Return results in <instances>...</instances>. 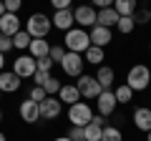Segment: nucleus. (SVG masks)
<instances>
[{
  "instance_id": "17",
  "label": "nucleus",
  "mask_w": 151,
  "mask_h": 141,
  "mask_svg": "<svg viewBox=\"0 0 151 141\" xmlns=\"http://www.w3.org/2000/svg\"><path fill=\"white\" fill-rule=\"evenodd\" d=\"M58 98H60V103H65V106H73V103L81 101V91L76 88V83H63L60 91H58Z\"/></svg>"
},
{
  "instance_id": "33",
  "label": "nucleus",
  "mask_w": 151,
  "mask_h": 141,
  "mask_svg": "<svg viewBox=\"0 0 151 141\" xmlns=\"http://www.w3.org/2000/svg\"><path fill=\"white\" fill-rule=\"evenodd\" d=\"M35 65H38V70H45V73H50L55 63L48 58V55H45V58H38V60H35Z\"/></svg>"
},
{
  "instance_id": "3",
  "label": "nucleus",
  "mask_w": 151,
  "mask_h": 141,
  "mask_svg": "<svg viewBox=\"0 0 151 141\" xmlns=\"http://www.w3.org/2000/svg\"><path fill=\"white\" fill-rule=\"evenodd\" d=\"M50 28H53V23H50V18L45 13H33L25 20V30L30 38H45L50 33Z\"/></svg>"
},
{
  "instance_id": "36",
  "label": "nucleus",
  "mask_w": 151,
  "mask_h": 141,
  "mask_svg": "<svg viewBox=\"0 0 151 141\" xmlns=\"http://www.w3.org/2000/svg\"><path fill=\"white\" fill-rule=\"evenodd\" d=\"M48 78H50V73H45V70H35V73H33V81H35V86H43Z\"/></svg>"
},
{
  "instance_id": "15",
  "label": "nucleus",
  "mask_w": 151,
  "mask_h": 141,
  "mask_svg": "<svg viewBox=\"0 0 151 141\" xmlns=\"http://www.w3.org/2000/svg\"><path fill=\"white\" fill-rule=\"evenodd\" d=\"M20 30V18L15 15V13H5V15L0 18V33L3 35H15V33Z\"/></svg>"
},
{
  "instance_id": "45",
  "label": "nucleus",
  "mask_w": 151,
  "mask_h": 141,
  "mask_svg": "<svg viewBox=\"0 0 151 141\" xmlns=\"http://www.w3.org/2000/svg\"><path fill=\"white\" fill-rule=\"evenodd\" d=\"M0 124H3V111H0Z\"/></svg>"
},
{
  "instance_id": "2",
  "label": "nucleus",
  "mask_w": 151,
  "mask_h": 141,
  "mask_svg": "<svg viewBox=\"0 0 151 141\" xmlns=\"http://www.w3.org/2000/svg\"><path fill=\"white\" fill-rule=\"evenodd\" d=\"M126 86L131 88V91H146V88L151 86V68H146L144 63L134 65V68L129 70V76H126Z\"/></svg>"
},
{
  "instance_id": "21",
  "label": "nucleus",
  "mask_w": 151,
  "mask_h": 141,
  "mask_svg": "<svg viewBox=\"0 0 151 141\" xmlns=\"http://www.w3.org/2000/svg\"><path fill=\"white\" fill-rule=\"evenodd\" d=\"M83 60L91 65H103V60H106V53H103V48H98V45H91V48L83 53Z\"/></svg>"
},
{
  "instance_id": "20",
  "label": "nucleus",
  "mask_w": 151,
  "mask_h": 141,
  "mask_svg": "<svg viewBox=\"0 0 151 141\" xmlns=\"http://www.w3.org/2000/svg\"><path fill=\"white\" fill-rule=\"evenodd\" d=\"M28 50H30V55H33L35 60H38V58H45V55L50 53V43H48L45 38H33Z\"/></svg>"
},
{
  "instance_id": "7",
  "label": "nucleus",
  "mask_w": 151,
  "mask_h": 141,
  "mask_svg": "<svg viewBox=\"0 0 151 141\" xmlns=\"http://www.w3.org/2000/svg\"><path fill=\"white\" fill-rule=\"evenodd\" d=\"M35 70H38V65H35V58H33L30 53L28 55H18L15 63H13V73L20 76V78H33Z\"/></svg>"
},
{
  "instance_id": "44",
  "label": "nucleus",
  "mask_w": 151,
  "mask_h": 141,
  "mask_svg": "<svg viewBox=\"0 0 151 141\" xmlns=\"http://www.w3.org/2000/svg\"><path fill=\"white\" fill-rule=\"evenodd\" d=\"M146 141H151V131H146Z\"/></svg>"
},
{
  "instance_id": "32",
  "label": "nucleus",
  "mask_w": 151,
  "mask_h": 141,
  "mask_svg": "<svg viewBox=\"0 0 151 141\" xmlns=\"http://www.w3.org/2000/svg\"><path fill=\"white\" fill-rule=\"evenodd\" d=\"M68 139L70 141H86V131H83V126H70Z\"/></svg>"
},
{
  "instance_id": "38",
  "label": "nucleus",
  "mask_w": 151,
  "mask_h": 141,
  "mask_svg": "<svg viewBox=\"0 0 151 141\" xmlns=\"http://www.w3.org/2000/svg\"><path fill=\"white\" fill-rule=\"evenodd\" d=\"M93 8L103 10V8H113V0H93Z\"/></svg>"
},
{
  "instance_id": "10",
  "label": "nucleus",
  "mask_w": 151,
  "mask_h": 141,
  "mask_svg": "<svg viewBox=\"0 0 151 141\" xmlns=\"http://www.w3.org/2000/svg\"><path fill=\"white\" fill-rule=\"evenodd\" d=\"M18 111H20V119L25 121V124H35V121H40V103H35L33 98H25Z\"/></svg>"
},
{
  "instance_id": "39",
  "label": "nucleus",
  "mask_w": 151,
  "mask_h": 141,
  "mask_svg": "<svg viewBox=\"0 0 151 141\" xmlns=\"http://www.w3.org/2000/svg\"><path fill=\"white\" fill-rule=\"evenodd\" d=\"M93 124H98V126H108V121H106V116H101V114H98V116H93Z\"/></svg>"
},
{
  "instance_id": "34",
  "label": "nucleus",
  "mask_w": 151,
  "mask_h": 141,
  "mask_svg": "<svg viewBox=\"0 0 151 141\" xmlns=\"http://www.w3.org/2000/svg\"><path fill=\"white\" fill-rule=\"evenodd\" d=\"M8 50H13V38L0 33V53H8Z\"/></svg>"
},
{
  "instance_id": "40",
  "label": "nucleus",
  "mask_w": 151,
  "mask_h": 141,
  "mask_svg": "<svg viewBox=\"0 0 151 141\" xmlns=\"http://www.w3.org/2000/svg\"><path fill=\"white\" fill-rule=\"evenodd\" d=\"M3 68H5V53H0V73H3Z\"/></svg>"
},
{
  "instance_id": "4",
  "label": "nucleus",
  "mask_w": 151,
  "mask_h": 141,
  "mask_svg": "<svg viewBox=\"0 0 151 141\" xmlns=\"http://www.w3.org/2000/svg\"><path fill=\"white\" fill-rule=\"evenodd\" d=\"M91 119H93V109L88 106V103L78 101V103H73V106H68V121H70V126H88Z\"/></svg>"
},
{
  "instance_id": "29",
  "label": "nucleus",
  "mask_w": 151,
  "mask_h": 141,
  "mask_svg": "<svg viewBox=\"0 0 151 141\" xmlns=\"http://www.w3.org/2000/svg\"><path fill=\"white\" fill-rule=\"evenodd\" d=\"M28 98H33L35 103H43L45 98H48V93H45L43 86H33V88H30V96H28Z\"/></svg>"
},
{
  "instance_id": "13",
  "label": "nucleus",
  "mask_w": 151,
  "mask_h": 141,
  "mask_svg": "<svg viewBox=\"0 0 151 141\" xmlns=\"http://www.w3.org/2000/svg\"><path fill=\"white\" fill-rule=\"evenodd\" d=\"M88 38H91V45H98V48H106L111 43V28H103V25H93L88 30Z\"/></svg>"
},
{
  "instance_id": "6",
  "label": "nucleus",
  "mask_w": 151,
  "mask_h": 141,
  "mask_svg": "<svg viewBox=\"0 0 151 141\" xmlns=\"http://www.w3.org/2000/svg\"><path fill=\"white\" fill-rule=\"evenodd\" d=\"M83 63H86V60H83L81 53H70V50H65L63 60H60V68H63L65 76L78 78V76H83Z\"/></svg>"
},
{
  "instance_id": "18",
  "label": "nucleus",
  "mask_w": 151,
  "mask_h": 141,
  "mask_svg": "<svg viewBox=\"0 0 151 141\" xmlns=\"http://www.w3.org/2000/svg\"><path fill=\"white\" fill-rule=\"evenodd\" d=\"M134 126L139 131H151V109H146V106H139V109L134 111Z\"/></svg>"
},
{
  "instance_id": "24",
  "label": "nucleus",
  "mask_w": 151,
  "mask_h": 141,
  "mask_svg": "<svg viewBox=\"0 0 151 141\" xmlns=\"http://www.w3.org/2000/svg\"><path fill=\"white\" fill-rule=\"evenodd\" d=\"M136 28V20H134V15H124V18H119V23H116V30L119 33H124V35H129L131 30Z\"/></svg>"
},
{
  "instance_id": "16",
  "label": "nucleus",
  "mask_w": 151,
  "mask_h": 141,
  "mask_svg": "<svg viewBox=\"0 0 151 141\" xmlns=\"http://www.w3.org/2000/svg\"><path fill=\"white\" fill-rule=\"evenodd\" d=\"M96 81L101 83L103 91H111L113 83H116V70H113L111 65H98V70H96Z\"/></svg>"
},
{
  "instance_id": "12",
  "label": "nucleus",
  "mask_w": 151,
  "mask_h": 141,
  "mask_svg": "<svg viewBox=\"0 0 151 141\" xmlns=\"http://www.w3.org/2000/svg\"><path fill=\"white\" fill-rule=\"evenodd\" d=\"M116 96H113V91H103L101 96L96 98V109H98V114L101 116H111L113 111H116Z\"/></svg>"
},
{
  "instance_id": "30",
  "label": "nucleus",
  "mask_w": 151,
  "mask_h": 141,
  "mask_svg": "<svg viewBox=\"0 0 151 141\" xmlns=\"http://www.w3.org/2000/svg\"><path fill=\"white\" fill-rule=\"evenodd\" d=\"M134 20H136V25H146V23L151 20V10H149V8L136 10V13H134Z\"/></svg>"
},
{
  "instance_id": "5",
  "label": "nucleus",
  "mask_w": 151,
  "mask_h": 141,
  "mask_svg": "<svg viewBox=\"0 0 151 141\" xmlns=\"http://www.w3.org/2000/svg\"><path fill=\"white\" fill-rule=\"evenodd\" d=\"M76 88L81 91V98H91V101H96L98 96L103 93V88H101V83L96 81V76H78V81H76Z\"/></svg>"
},
{
  "instance_id": "14",
  "label": "nucleus",
  "mask_w": 151,
  "mask_h": 141,
  "mask_svg": "<svg viewBox=\"0 0 151 141\" xmlns=\"http://www.w3.org/2000/svg\"><path fill=\"white\" fill-rule=\"evenodd\" d=\"M20 76H15L13 70H3L0 73V91L3 93H15L18 88H20Z\"/></svg>"
},
{
  "instance_id": "37",
  "label": "nucleus",
  "mask_w": 151,
  "mask_h": 141,
  "mask_svg": "<svg viewBox=\"0 0 151 141\" xmlns=\"http://www.w3.org/2000/svg\"><path fill=\"white\" fill-rule=\"evenodd\" d=\"M70 3L73 0H50V5H53V10H68Z\"/></svg>"
},
{
  "instance_id": "46",
  "label": "nucleus",
  "mask_w": 151,
  "mask_h": 141,
  "mask_svg": "<svg viewBox=\"0 0 151 141\" xmlns=\"http://www.w3.org/2000/svg\"><path fill=\"white\" fill-rule=\"evenodd\" d=\"M0 101H3V91H0Z\"/></svg>"
},
{
  "instance_id": "25",
  "label": "nucleus",
  "mask_w": 151,
  "mask_h": 141,
  "mask_svg": "<svg viewBox=\"0 0 151 141\" xmlns=\"http://www.w3.org/2000/svg\"><path fill=\"white\" fill-rule=\"evenodd\" d=\"M83 131H86V141H101V136H103V126H98V124H88V126H83Z\"/></svg>"
},
{
  "instance_id": "35",
  "label": "nucleus",
  "mask_w": 151,
  "mask_h": 141,
  "mask_svg": "<svg viewBox=\"0 0 151 141\" xmlns=\"http://www.w3.org/2000/svg\"><path fill=\"white\" fill-rule=\"evenodd\" d=\"M3 3H5V10L15 13V15H18V10H20V5H23V0H3Z\"/></svg>"
},
{
  "instance_id": "1",
  "label": "nucleus",
  "mask_w": 151,
  "mask_h": 141,
  "mask_svg": "<svg viewBox=\"0 0 151 141\" xmlns=\"http://www.w3.org/2000/svg\"><path fill=\"white\" fill-rule=\"evenodd\" d=\"M63 48L70 50V53H86L88 48H91V38H88V30L86 28H70V30H65V38H63Z\"/></svg>"
},
{
  "instance_id": "28",
  "label": "nucleus",
  "mask_w": 151,
  "mask_h": 141,
  "mask_svg": "<svg viewBox=\"0 0 151 141\" xmlns=\"http://www.w3.org/2000/svg\"><path fill=\"white\" fill-rule=\"evenodd\" d=\"M60 86H63V83H60V81H58L55 76H50L48 81L43 83V88H45V93H48V96H55V93L60 91Z\"/></svg>"
},
{
  "instance_id": "8",
  "label": "nucleus",
  "mask_w": 151,
  "mask_h": 141,
  "mask_svg": "<svg viewBox=\"0 0 151 141\" xmlns=\"http://www.w3.org/2000/svg\"><path fill=\"white\" fill-rule=\"evenodd\" d=\"M96 8L93 5H78L73 10V18H76V23H78V28H93L96 25Z\"/></svg>"
},
{
  "instance_id": "43",
  "label": "nucleus",
  "mask_w": 151,
  "mask_h": 141,
  "mask_svg": "<svg viewBox=\"0 0 151 141\" xmlns=\"http://www.w3.org/2000/svg\"><path fill=\"white\" fill-rule=\"evenodd\" d=\"M0 141H8V139H5V134H3V131H0Z\"/></svg>"
},
{
  "instance_id": "27",
  "label": "nucleus",
  "mask_w": 151,
  "mask_h": 141,
  "mask_svg": "<svg viewBox=\"0 0 151 141\" xmlns=\"http://www.w3.org/2000/svg\"><path fill=\"white\" fill-rule=\"evenodd\" d=\"M113 96H116V101H119V103H129L131 98H134V91H131V88H129V86L124 83V86H116Z\"/></svg>"
},
{
  "instance_id": "47",
  "label": "nucleus",
  "mask_w": 151,
  "mask_h": 141,
  "mask_svg": "<svg viewBox=\"0 0 151 141\" xmlns=\"http://www.w3.org/2000/svg\"><path fill=\"white\" fill-rule=\"evenodd\" d=\"M149 50H151V43H149Z\"/></svg>"
},
{
  "instance_id": "41",
  "label": "nucleus",
  "mask_w": 151,
  "mask_h": 141,
  "mask_svg": "<svg viewBox=\"0 0 151 141\" xmlns=\"http://www.w3.org/2000/svg\"><path fill=\"white\" fill-rule=\"evenodd\" d=\"M5 13H8V10H5V3H3V0H0V18L5 15Z\"/></svg>"
},
{
  "instance_id": "11",
  "label": "nucleus",
  "mask_w": 151,
  "mask_h": 141,
  "mask_svg": "<svg viewBox=\"0 0 151 141\" xmlns=\"http://www.w3.org/2000/svg\"><path fill=\"white\" fill-rule=\"evenodd\" d=\"M50 23H53L55 30H70V28L76 25L73 8H68V10H55V13H53V18H50Z\"/></svg>"
},
{
  "instance_id": "23",
  "label": "nucleus",
  "mask_w": 151,
  "mask_h": 141,
  "mask_svg": "<svg viewBox=\"0 0 151 141\" xmlns=\"http://www.w3.org/2000/svg\"><path fill=\"white\" fill-rule=\"evenodd\" d=\"M30 35H28V30H18L15 35H13V48H18V50H28L30 48Z\"/></svg>"
},
{
  "instance_id": "26",
  "label": "nucleus",
  "mask_w": 151,
  "mask_h": 141,
  "mask_svg": "<svg viewBox=\"0 0 151 141\" xmlns=\"http://www.w3.org/2000/svg\"><path fill=\"white\" fill-rule=\"evenodd\" d=\"M101 141H124L121 129H119V126H103V136H101Z\"/></svg>"
},
{
  "instance_id": "31",
  "label": "nucleus",
  "mask_w": 151,
  "mask_h": 141,
  "mask_svg": "<svg viewBox=\"0 0 151 141\" xmlns=\"http://www.w3.org/2000/svg\"><path fill=\"white\" fill-rule=\"evenodd\" d=\"M63 55H65V48H63V45H50L48 58L53 60V63H60V60H63Z\"/></svg>"
},
{
  "instance_id": "19",
  "label": "nucleus",
  "mask_w": 151,
  "mask_h": 141,
  "mask_svg": "<svg viewBox=\"0 0 151 141\" xmlns=\"http://www.w3.org/2000/svg\"><path fill=\"white\" fill-rule=\"evenodd\" d=\"M119 13L113 10V8H103V10H98L96 15V25H103V28H113L116 23H119Z\"/></svg>"
},
{
  "instance_id": "42",
  "label": "nucleus",
  "mask_w": 151,
  "mask_h": 141,
  "mask_svg": "<svg viewBox=\"0 0 151 141\" xmlns=\"http://www.w3.org/2000/svg\"><path fill=\"white\" fill-rule=\"evenodd\" d=\"M53 141H70L68 136H60V139H53Z\"/></svg>"
},
{
  "instance_id": "22",
  "label": "nucleus",
  "mask_w": 151,
  "mask_h": 141,
  "mask_svg": "<svg viewBox=\"0 0 151 141\" xmlns=\"http://www.w3.org/2000/svg\"><path fill=\"white\" fill-rule=\"evenodd\" d=\"M113 10L119 13L121 18L124 15H134L136 13V0H113Z\"/></svg>"
},
{
  "instance_id": "9",
  "label": "nucleus",
  "mask_w": 151,
  "mask_h": 141,
  "mask_svg": "<svg viewBox=\"0 0 151 141\" xmlns=\"http://www.w3.org/2000/svg\"><path fill=\"white\" fill-rule=\"evenodd\" d=\"M63 111V103H60L58 96H48L43 103H40V119H48V121H55Z\"/></svg>"
}]
</instances>
